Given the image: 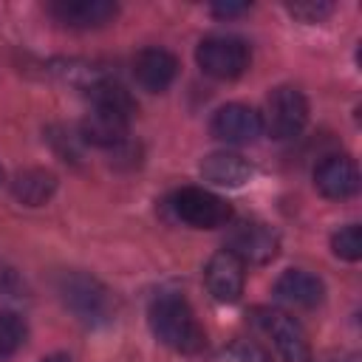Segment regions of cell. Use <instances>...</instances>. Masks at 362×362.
Masks as SVG:
<instances>
[{"instance_id":"6da1fadb","label":"cell","mask_w":362,"mask_h":362,"mask_svg":"<svg viewBox=\"0 0 362 362\" xmlns=\"http://www.w3.org/2000/svg\"><path fill=\"white\" fill-rule=\"evenodd\" d=\"M150 328L153 334L178 354H198L206 345V334L195 320L189 303L178 294H161L150 305Z\"/></svg>"},{"instance_id":"7a4b0ae2","label":"cell","mask_w":362,"mask_h":362,"mask_svg":"<svg viewBox=\"0 0 362 362\" xmlns=\"http://www.w3.org/2000/svg\"><path fill=\"white\" fill-rule=\"evenodd\" d=\"M59 297L76 314V320H82L88 325L107 322L113 314L110 291L96 277L82 274V272H68L59 277Z\"/></svg>"},{"instance_id":"3957f363","label":"cell","mask_w":362,"mask_h":362,"mask_svg":"<svg viewBox=\"0 0 362 362\" xmlns=\"http://www.w3.org/2000/svg\"><path fill=\"white\" fill-rule=\"evenodd\" d=\"M198 68L212 79H238L249 68V45L232 34H215L201 40L195 51Z\"/></svg>"},{"instance_id":"277c9868","label":"cell","mask_w":362,"mask_h":362,"mask_svg":"<svg viewBox=\"0 0 362 362\" xmlns=\"http://www.w3.org/2000/svg\"><path fill=\"white\" fill-rule=\"evenodd\" d=\"M170 206H173L178 221H184L195 229H218V226H226L232 218V206L221 195L201 189V187L178 189L170 198Z\"/></svg>"},{"instance_id":"5b68a950","label":"cell","mask_w":362,"mask_h":362,"mask_svg":"<svg viewBox=\"0 0 362 362\" xmlns=\"http://www.w3.org/2000/svg\"><path fill=\"white\" fill-rule=\"evenodd\" d=\"M308 122V99L291 85H280L266 99V130L272 139H294Z\"/></svg>"},{"instance_id":"8992f818","label":"cell","mask_w":362,"mask_h":362,"mask_svg":"<svg viewBox=\"0 0 362 362\" xmlns=\"http://www.w3.org/2000/svg\"><path fill=\"white\" fill-rule=\"evenodd\" d=\"M257 325L266 331V337L272 339L274 351L286 359V362H308L311 359V348L305 339V331L300 328V322L294 317H288L286 311L277 308H257Z\"/></svg>"},{"instance_id":"52a82bcc","label":"cell","mask_w":362,"mask_h":362,"mask_svg":"<svg viewBox=\"0 0 362 362\" xmlns=\"http://www.w3.org/2000/svg\"><path fill=\"white\" fill-rule=\"evenodd\" d=\"M226 249L240 260V263H269L277 249H280V238L272 226L260 223V221H249L232 229Z\"/></svg>"},{"instance_id":"ba28073f","label":"cell","mask_w":362,"mask_h":362,"mask_svg":"<svg viewBox=\"0 0 362 362\" xmlns=\"http://www.w3.org/2000/svg\"><path fill=\"white\" fill-rule=\"evenodd\" d=\"M209 127H212V136L226 141V144H249L260 136L263 119L255 107L232 102V105H223V107L215 110Z\"/></svg>"},{"instance_id":"9c48e42d","label":"cell","mask_w":362,"mask_h":362,"mask_svg":"<svg viewBox=\"0 0 362 362\" xmlns=\"http://www.w3.org/2000/svg\"><path fill=\"white\" fill-rule=\"evenodd\" d=\"M243 263L229 249L215 252L204 269V283L218 303H235L243 294Z\"/></svg>"},{"instance_id":"30bf717a","label":"cell","mask_w":362,"mask_h":362,"mask_svg":"<svg viewBox=\"0 0 362 362\" xmlns=\"http://www.w3.org/2000/svg\"><path fill=\"white\" fill-rule=\"evenodd\" d=\"M116 3L110 0H57L48 3V14L68 28H102L116 17Z\"/></svg>"},{"instance_id":"8fae6325","label":"cell","mask_w":362,"mask_h":362,"mask_svg":"<svg viewBox=\"0 0 362 362\" xmlns=\"http://www.w3.org/2000/svg\"><path fill=\"white\" fill-rule=\"evenodd\" d=\"M178 74V59L175 54H170L167 48H158V45H150V48H141L136 57H133V76L136 82L150 90V93H161L173 85Z\"/></svg>"},{"instance_id":"7c38bea8","label":"cell","mask_w":362,"mask_h":362,"mask_svg":"<svg viewBox=\"0 0 362 362\" xmlns=\"http://www.w3.org/2000/svg\"><path fill=\"white\" fill-rule=\"evenodd\" d=\"M314 184L325 198L342 201L359 189V170L348 156H325L314 170Z\"/></svg>"},{"instance_id":"4fadbf2b","label":"cell","mask_w":362,"mask_h":362,"mask_svg":"<svg viewBox=\"0 0 362 362\" xmlns=\"http://www.w3.org/2000/svg\"><path fill=\"white\" fill-rule=\"evenodd\" d=\"M322 294H325L322 280L303 269H288L274 283V297L294 308H314L322 303Z\"/></svg>"},{"instance_id":"5bb4252c","label":"cell","mask_w":362,"mask_h":362,"mask_svg":"<svg viewBox=\"0 0 362 362\" xmlns=\"http://www.w3.org/2000/svg\"><path fill=\"white\" fill-rule=\"evenodd\" d=\"M127 127H130V119L93 107L79 124V139L93 147H122L127 141Z\"/></svg>"},{"instance_id":"9a60e30c","label":"cell","mask_w":362,"mask_h":362,"mask_svg":"<svg viewBox=\"0 0 362 362\" xmlns=\"http://www.w3.org/2000/svg\"><path fill=\"white\" fill-rule=\"evenodd\" d=\"M201 175L215 187H243L252 178V164L240 153L218 150L201 161Z\"/></svg>"},{"instance_id":"2e32d148","label":"cell","mask_w":362,"mask_h":362,"mask_svg":"<svg viewBox=\"0 0 362 362\" xmlns=\"http://www.w3.org/2000/svg\"><path fill=\"white\" fill-rule=\"evenodd\" d=\"M57 189V175L42 170V167H28V170H20L11 181V192L20 204L25 206H40L45 204Z\"/></svg>"},{"instance_id":"e0dca14e","label":"cell","mask_w":362,"mask_h":362,"mask_svg":"<svg viewBox=\"0 0 362 362\" xmlns=\"http://www.w3.org/2000/svg\"><path fill=\"white\" fill-rule=\"evenodd\" d=\"M90 102L96 110H107L116 113L122 119H133L136 116V99L130 96V90L113 79H102L90 88Z\"/></svg>"},{"instance_id":"ac0fdd59","label":"cell","mask_w":362,"mask_h":362,"mask_svg":"<svg viewBox=\"0 0 362 362\" xmlns=\"http://www.w3.org/2000/svg\"><path fill=\"white\" fill-rule=\"evenodd\" d=\"M25 342V322L14 311H0V362L14 356Z\"/></svg>"},{"instance_id":"d6986e66","label":"cell","mask_w":362,"mask_h":362,"mask_svg":"<svg viewBox=\"0 0 362 362\" xmlns=\"http://www.w3.org/2000/svg\"><path fill=\"white\" fill-rule=\"evenodd\" d=\"M331 249H334V255L337 257H342V260H359L362 257V229H359V223H348V226H342L334 238H331Z\"/></svg>"},{"instance_id":"ffe728a7","label":"cell","mask_w":362,"mask_h":362,"mask_svg":"<svg viewBox=\"0 0 362 362\" xmlns=\"http://www.w3.org/2000/svg\"><path fill=\"white\" fill-rule=\"evenodd\" d=\"M288 11H291V17H297L303 23H320L334 11V6L325 0H300V3H291Z\"/></svg>"},{"instance_id":"44dd1931","label":"cell","mask_w":362,"mask_h":362,"mask_svg":"<svg viewBox=\"0 0 362 362\" xmlns=\"http://www.w3.org/2000/svg\"><path fill=\"white\" fill-rule=\"evenodd\" d=\"M243 11H249L246 3H215L212 6V14H218V17H235V14H243Z\"/></svg>"},{"instance_id":"7402d4cb","label":"cell","mask_w":362,"mask_h":362,"mask_svg":"<svg viewBox=\"0 0 362 362\" xmlns=\"http://www.w3.org/2000/svg\"><path fill=\"white\" fill-rule=\"evenodd\" d=\"M42 362H71L68 356H62V354H54V356H45Z\"/></svg>"},{"instance_id":"603a6c76","label":"cell","mask_w":362,"mask_h":362,"mask_svg":"<svg viewBox=\"0 0 362 362\" xmlns=\"http://www.w3.org/2000/svg\"><path fill=\"white\" fill-rule=\"evenodd\" d=\"M0 184H3V167H0Z\"/></svg>"}]
</instances>
